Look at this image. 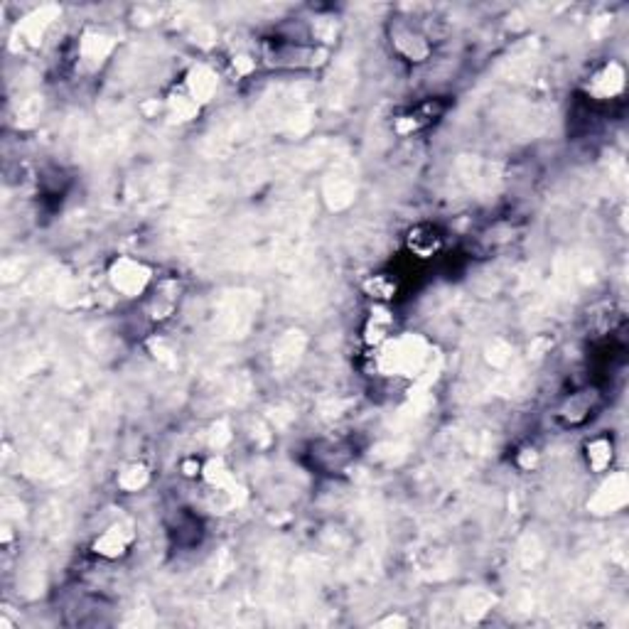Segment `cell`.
Instances as JSON below:
<instances>
[{
    "label": "cell",
    "instance_id": "obj_1",
    "mask_svg": "<svg viewBox=\"0 0 629 629\" xmlns=\"http://www.w3.org/2000/svg\"><path fill=\"white\" fill-rule=\"evenodd\" d=\"M111 281H114V286L119 288L121 293L136 295L143 291V286H146L148 271L143 268L141 263H136V261L124 258L114 266V271H111Z\"/></svg>",
    "mask_w": 629,
    "mask_h": 629
},
{
    "label": "cell",
    "instance_id": "obj_2",
    "mask_svg": "<svg viewBox=\"0 0 629 629\" xmlns=\"http://www.w3.org/2000/svg\"><path fill=\"white\" fill-rule=\"evenodd\" d=\"M396 47H398L401 54H406V57L411 59V62H421V59L428 54V44L423 42V37L418 35V32H413V30L398 32Z\"/></svg>",
    "mask_w": 629,
    "mask_h": 629
},
{
    "label": "cell",
    "instance_id": "obj_3",
    "mask_svg": "<svg viewBox=\"0 0 629 629\" xmlns=\"http://www.w3.org/2000/svg\"><path fill=\"white\" fill-rule=\"evenodd\" d=\"M99 553H106V555H119L124 553L126 548V538L119 533V528H111L109 533H104V538L96 543Z\"/></svg>",
    "mask_w": 629,
    "mask_h": 629
},
{
    "label": "cell",
    "instance_id": "obj_4",
    "mask_svg": "<svg viewBox=\"0 0 629 629\" xmlns=\"http://www.w3.org/2000/svg\"><path fill=\"white\" fill-rule=\"evenodd\" d=\"M588 458H590V465L598 467V470H603V467L608 465L610 458H612V445L608 441H595L588 448Z\"/></svg>",
    "mask_w": 629,
    "mask_h": 629
}]
</instances>
